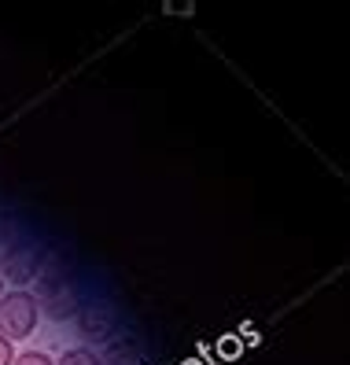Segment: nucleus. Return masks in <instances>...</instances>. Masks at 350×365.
<instances>
[{
	"label": "nucleus",
	"instance_id": "1",
	"mask_svg": "<svg viewBox=\"0 0 350 365\" xmlns=\"http://www.w3.org/2000/svg\"><path fill=\"white\" fill-rule=\"evenodd\" d=\"M37 329V299L30 292H8L0 295V339H26Z\"/></svg>",
	"mask_w": 350,
	"mask_h": 365
},
{
	"label": "nucleus",
	"instance_id": "2",
	"mask_svg": "<svg viewBox=\"0 0 350 365\" xmlns=\"http://www.w3.org/2000/svg\"><path fill=\"white\" fill-rule=\"evenodd\" d=\"M0 277H8L11 284H26L37 277V251L30 244H19L4 255V266H0Z\"/></svg>",
	"mask_w": 350,
	"mask_h": 365
},
{
	"label": "nucleus",
	"instance_id": "3",
	"mask_svg": "<svg viewBox=\"0 0 350 365\" xmlns=\"http://www.w3.org/2000/svg\"><path fill=\"white\" fill-rule=\"evenodd\" d=\"M59 365H100V358L93 354V351H85V347H78V351H67L59 358Z\"/></svg>",
	"mask_w": 350,
	"mask_h": 365
},
{
	"label": "nucleus",
	"instance_id": "4",
	"mask_svg": "<svg viewBox=\"0 0 350 365\" xmlns=\"http://www.w3.org/2000/svg\"><path fill=\"white\" fill-rule=\"evenodd\" d=\"M11 365H56L48 354H41V351H23V354H15Z\"/></svg>",
	"mask_w": 350,
	"mask_h": 365
},
{
	"label": "nucleus",
	"instance_id": "5",
	"mask_svg": "<svg viewBox=\"0 0 350 365\" xmlns=\"http://www.w3.org/2000/svg\"><path fill=\"white\" fill-rule=\"evenodd\" d=\"M15 361V351H11V343L8 339H0V365H11Z\"/></svg>",
	"mask_w": 350,
	"mask_h": 365
},
{
	"label": "nucleus",
	"instance_id": "6",
	"mask_svg": "<svg viewBox=\"0 0 350 365\" xmlns=\"http://www.w3.org/2000/svg\"><path fill=\"white\" fill-rule=\"evenodd\" d=\"M0 295H4V277H0Z\"/></svg>",
	"mask_w": 350,
	"mask_h": 365
}]
</instances>
